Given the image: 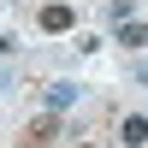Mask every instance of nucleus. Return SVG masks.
<instances>
[{"label":"nucleus","mask_w":148,"mask_h":148,"mask_svg":"<svg viewBox=\"0 0 148 148\" xmlns=\"http://www.w3.org/2000/svg\"><path fill=\"white\" fill-rule=\"evenodd\" d=\"M71 24H77V12H71L65 0H53V6H42V30H47V36H65Z\"/></svg>","instance_id":"f257e3e1"},{"label":"nucleus","mask_w":148,"mask_h":148,"mask_svg":"<svg viewBox=\"0 0 148 148\" xmlns=\"http://www.w3.org/2000/svg\"><path fill=\"white\" fill-rule=\"evenodd\" d=\"M53 136H59V119L47 113V119H36V125L24 130V148H47V142H53Z\"/></svg>","instance_id":"f03ea898"},{"label":"nucleus","mask_w":148,"mask_h":148,"mask_svg":"<svg viewBox=\"0 0 148 148\" xmlns=\"http://www.w3.org/2000/svg\"><path fill=\"white\" fill-rule=\"evenodd\" d=\"M119 142H125V148H142L148 142V113H130L125 125H119Z\"/></svg>","instance_id":"7ed1b4c3"},{"label":"nucleus","mask_w":148,"mask_h":148,"mask_svg":"<svg viewBox=\"0 0 148 148\" xmlns=\"http://www.w3.org/2000/svg\"><path fill=\"white\" fill-rule=\"evenodd\" d=\"M119 42H125V47H148V24H136V18H119Z\"/></svg>","instance_id":"20e7f679"},{"label":"nucleus","mask_w":148,"mask_h":148,"mask_svg":"<svg viewBox=\"0 0 148 148\" xmlns=\"http://www.w3.org/2000/svg\"><path fill=\"white\" fill-rule=\"evenodd\" d=\"M71 101H77L71 83H53V89H47V107H53V113H59V107H71Z\"/></svg>","instance_id":"39448f33"},{"label":"nucleus","mask_w":148,"mask_h":148,"mask_svg":"<svg viewBox=\"0 0 148 148\" xmlns=\"http://www.w3.org/2000/svg\"><path fill=\"white\" fill-rule=\"evenodd\" d=\"M136 77H142V83H148V59H142V65H136Z\"/></svg>","instance_id":"423d86ee"},{"label":"nucleus","mask_w":148,"mask_h":148,"mask_svg":"<svg viewBox=\"0 0 148 148\" xmlns=\"http://www.w3.org/2000/svg\"><path fill=\"white\" fill-rule=\"evenodd\" d=\"M77 148H89V142H77Z\"/></svg>","instance_id":"0eeeda50"}]
</instances>
